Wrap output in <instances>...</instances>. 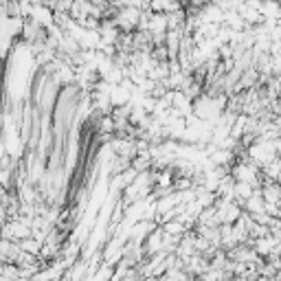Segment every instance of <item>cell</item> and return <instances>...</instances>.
<instances>
[{
    "label": "cell",
    "instance_id": "6da1fadb",
    "mask_svg": "<svg viewBox=\"0 0 281 281\" xmlns=\"http://www.w3.org/2000/svg\"><path fill=\"white\" fill-rule=\"evenodd\" d=\"M233 196H237L239 200L246 202L250 196H253V187L248 185V182H235L233 185Z\"/></svg>",
    "mask_w": 281,
    "mask_h": 281
}]
</instances>
